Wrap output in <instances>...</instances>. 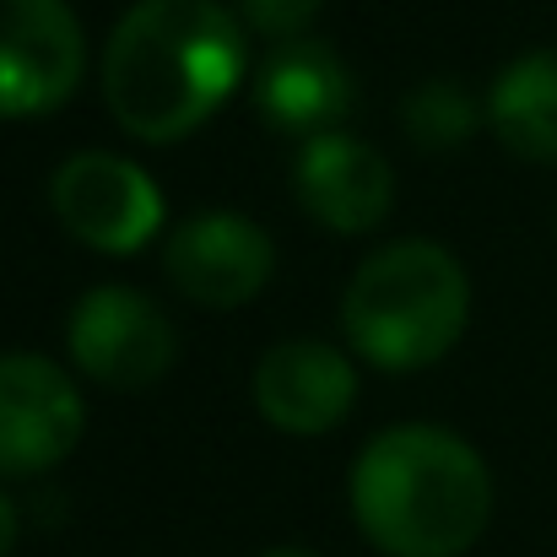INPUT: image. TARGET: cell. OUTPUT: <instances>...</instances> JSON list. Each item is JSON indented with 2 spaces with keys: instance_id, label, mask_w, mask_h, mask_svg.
Wrapping results in <instances>:
<instances>
[{
  "instance_id": "obj_1",
  "label": "cell",
  "mask_w": 557,
  "mask_h": 557,
  "mask_svg": "<svg viewBox=\"0 0 557 557\" xmlns=\"http://www.w3.org/2000/svg\"><path fill=\"white\" fill-rule=\"evenodd\" d=\"M244 27L216 0H141L103 49V98L125 136L169 147L195 136L244 82Z\"/></svg>"
},
{
  "instance_id": "obj_2",
  "label": "cell",
  "mask_w": 557,
  "mask_h": 557,
  "mask_svg": "<svg viewBox=\"0 0 557 557\" xmlns=\"http://www.w3.org/2000/svg\"><path fill=\"white\" fill-rule=\"evenodd\" d=\"M352 515L384 557H460L493 520V471L460 433L400 422L352 460Z\"/></svg>"
},
{
  "instance_id": "obj_3",
  "label": "cell",
  "mask_w": 557,
  "mask_h": 557,
  "mask_svg": "<svg viewBox=\"0 0 557 557\" xmlns=\"http://www.w3.org/2000/svg\"><path fill=\"white\" fill-rule=\"evenodd\" d=\"M471 320V282L433 238H400L369 255L342 298L352 352L384 373L433 369L455 352Z\"/></svg>"
},
{
  "instance_id": "obj_4",
  "label": "cell",
  "mask_w": 557,
  "mask_h": 557,
  "mask_svg": "<svg viewBox=\"0 0 557 557\" xmlns=\"http://www.w3.org/2000/svg\"><path fill=\"white\" fill-rule=\"evenodd\" d=\"M87 38L65 0H0V120H38L71 103Z\"/></svg>"
},
{
  "instance_id": "obj_5",
  "label": "cell",
  "mask_w": 557,
  "mask_h": 557,
  "mask_svg": "<svg viewBox=\"0 0 557 557\" xmlns=\"http://www.w3.org/2000/svg\"><path fill=\"white\" fill-rule=\"evenodd\" d=\"M54 216L98 255H136L163 227V189L120 152H76L49 180Z\"/></svg>"
},
{
  "instance_id": "obj_6",
  "label": "cell",
  "mask_w": 557,
  "mask_h": 557,
  "mask_svg": "<svg viewBox=\"0 0 557 557\" xmlns=\"http://www.w3.org/2000/svg\"><path fill=\"white\" fill-rule=\"evenodd\" d=\"M71 358L103 389H147L180 358L174 320L136 287H92L65 325Z\"/></svg>"
},
{
  "instance_id": "obj_7",
  "label": "cell",
  "mask_w": 557,
  "mask_h": 557,
  "mask_svg": "<svg viewBox=\"0 0 557 557\" xmlns=\"http://www.w3.org/2000/svg\"><path fill=\"white\" fill-rule=\"evenodd\" d=\"M87 428L82 389L44 352L0 358V476L54 471Z\"/></svg>"
},
{
  "instance_id": "obj_8",
  "label": "cell",
  "mask_w": 557,
  "mask_h": 557,
  "mask_svg": "<svg viewBox=\"0 0 557 557\" xmlns=\"http://www.w3.org/2000/svg\"><path fill=\"white\" fill-rule=\"evenodd\" d=\"M169 282L200 309H244L276 271L271 233L244 211H200L169 238Z\"/></svg>"
},
{
  "instance_id": "obj_9",
  "label": "cell",
  "mask_w": 557,
  "mask_h": 557,
  "mask_svg": "<svg viewBox=\"0 0 557 557\" xmlns=\"http://www.w3.org/2000/svg\"><path fill=\"white\" fill-rule=\"evenodd\" d=\"M352 400L358 369L331 342H282L255 363V411L293 438L342 428Z\"/></svg>"
},
{
  "instance_id": "obj_10",
  "label": "cell",
  "mask_w": 557,
  "mask_h": 557,
  "mask_svg": "<svg viewBox=\"0 0 557 557\" xmlns=\"http://www.w3.org/2000/svg\"><path fill=\"white\" fill-rule=\"evenodd\" d=\"M293 185H298L304 211L314 222H325L331 233H373L395 206V174H389L384 152L347 131L309 136L298 147Z\"/></svg>"
},
{
  "instance_id": "obj_11",
  "label": "cell",
  "mask_w": 557,
  "mask_h": 557,
  "mask_svg": "<svg viewBox=\"0 0 557 557\" xmlns=\"http://www.w3.org/2000/svg\"><path fill=\"white\" fill-rule=\"evenodd\" d=\"M352 103H358L352 71L320 38L276 44L271 60L255 71V109L282 136H304V141L325 136V131H336L352 114Z\"/></svg>"
},
{
  "instance_id": "obj_12",
  "label": "cell",
  "mask_w": 557,
  "mask_h": 557,
  "mask_svg": "<svg viewBox=\"0 0 557 557\" xmlns=\"http://www.w3.org/2000/svg\"><path fill=\"white\" fill-rule=\"evenodd\" d=\"M498 141L525 163H557V49H531L487 92Z\"/></svg>"
},
{
  "instance_id": "obj_13",
  "label": "cell",
  "mask_w": 557,
  "mask_h": 557,
  "mask_svg": "<svg viewBox=\"0 0 557 557\" xmlns=\"http://www.w3.org/2000/svg\"><path fill=\"white\" fill-rule=\"evenodd\" d=\"M400 120H406V131H411L417 147L449 152V147H466V141L476 136L482 103H476L460 82H422V87L406 98Z\"/></svg>"
},
{
  "instance_id": "obj_14",
  "label": "cell",
  "mask_w": 557,
  "mask_h": 557,
  "mask_svg": "<svg viewBox=\"0 0 557 557\" xmlns=\"http://www.w3.org/2000/svg\"><path fill=\"white\" fill-rule=\"evenodd\" d=\"M238 11H244V22H249L255 33L293 44V38H304V27L320 16V0H238Z\"/></svg>"
},
{
  "instance_id": "obj_15",
  "label": "cell",
  "mask_w": 557,
  "mask_h": 557,
  "mask_svg": "<svg viewBox=\"0 0 557 557\" xmlns=\"http://www.w3.org/2000/svg\"><path fill=\"white\" fill-rule=\"evenodd\" d=\"M11 547H16V504L0 493V557L11 553Z\"/></svg>"
},
{
  "instance_id": "obj_16",
  "label": "cell",
  "mask_w": 557,
  "mask_h": 557,
  "mask_svg": "<svg viewBox=\"0 0 557 557\" xmlns=\"http://www.w3.org/2000/svg\"><path fill=\"white\" fill-rule=\"evenodd\" d=\"M260 557H309V553H298V547H271V553H260Z\"/></svg>"
}]
</instances>
